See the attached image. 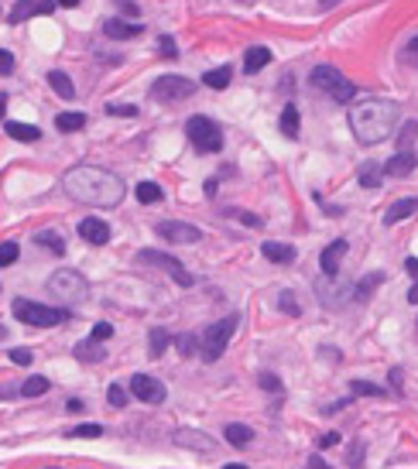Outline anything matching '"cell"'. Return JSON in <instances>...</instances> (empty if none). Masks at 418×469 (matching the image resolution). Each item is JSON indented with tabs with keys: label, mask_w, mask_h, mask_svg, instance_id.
Masks as SVG:
<instances>
[{
	"label": "cell",
	"mask_w": 418,
	"mask_h": 469,
	"mask_svg": "<svg viewBox=\"0 0 418 469\" xmlns=\"http://www.w3.org/2000/svg\"><path fill=\"white\" fill-rule=\"evenodd\" d=\"M62 188L69 192V199H76L82 206L93 209H113L124 203V182L120 175L96 168V165H76L62 175Z\"/></svg>",
	"instance_id": "cell-1"
},
{
	"label": "cell",
	"mask_w": 418,
	"mask_h": 469,
	"mask_svg": "<svg viewBox=\"0 0 418 469\" xmlns=\"http://www.w3.org/2000/svg\"><path fill=\"white\" fill-rule=\"evenodd\" d=\"M398 124V103L394 100H364L350 106V131L360 144H381L388 141Z\"/></svg>",
	"instance_id": "cell-2"
},
{
	"label": "cell",
	"mask_w": 418,
	"mask_h": 469,
	"mask_svg": "<svg viewBox=\"0 0 418 469\" xmlns=\"http://www.w3.org/2000/svg\"><path fill=\"white\" fill-rule=\"evenodd\" d=\"M11 312L18 322H25L31 329H49V326H62L69 312L65 309H52V305H42V302H27V298H18L11 305Z\"/></svg>",
	"instance_id": "cell-3"
},
{
	"label": "cell",
	"mask_w": 418,
	"mask_h": 469,
	"mask_svg": "<svg viewBox=\"0 0 418 469\" xmlns=\"http://www.w3.org/2000/svg\"><path fill=\"white\" fill-rule=\"evenodd\" d=\"M45 288H49V295H52L55 302H65V305H79V302H86V298H89V285H86V278H82L79 271H69V267L55 271Z\"/></svg>",
	"instance_id": "cell-4"
},
{
	"label": "cell",
	"mask_w": 418,
	"mask_h": 469,
	"mask_svg": "<svg viewBox=\"0 0 418 469\" xmlns=\"http://www.w3.org/2000/svg\"><path fill=\"white\" fill-rule=\"evenodd\" d=\"M236 326H240V315H227V319H220V322H213L206 333H203V339H199V353H203V360L206 364H213V360H220L223 356V349H227V342L234 339Z\"/></svg>",
	"instance_id": "cell-5"
},
{
	"label": "cell",
	"mask_w": 418,
	"mask_h": 469,
	"mask_svg": "<svg viewBox=\"0 0 418 469\" xmlns=\"http://www.w3.org/2000/svg\"><path fill=\"white\" fill-rule=\"evenodd\" d=\"M309 82H312L315 89H322V93H329L336 103H350L353 96H357V86L350 82V79L343 76L336 65H315L312 76H309Z\"/></svg>",
	"instance_id": "cell-6"
},
{
	"label": "cell",
	"mask_w": 418,
	"mask_h": 469,
	"mask_svg": "<svg viewBox=\"0 0 418 469\" xmlns=\"http://www.w3.org/2000/svg\"><path fill=\"white\" fill-rule=\"evenodd\" d=\"M185 134H189V141H192V148H196L199 155H216V151L223 148V131H220V124H213L203 113L189 117Z\"/></svg>",
	"instance_id": "cell-7"
},
{
	"label": "cell",
	"mask_w": 418,
	"mask_h": 469,
	"mask_svg": "<svg viewBox=\"0 0 418 469\" xmlns=\"http://www.w3.org/2000/svg\"><path fill=\"white\" fill-rule=\"evenodd\" d=\"M192 93H196V82L185 76H161L151 86V100H158V103H182Z\"/></svg>",
	"instance_id": "cell-8"
},
{
	"label": "cell",
	"mask_w": 418,
	"mask_h": 469,
	"mask_svg": "<svg viewBox=\"0 0 418 469\" xmlns=\"http://www.w3.org/2000/svg\"><path fill=\"white\" fill-rule=\"evenodd\" d=\"M137 264H155V267H165L172 278H175V285L189 288L192 285V274L185 271V264L179 257H172V254H161V250H141L137 254Z\"/></svg>",
	"instance_id": "cell-9"
},
{
	"label": "cell",
	"mask_w": 418,
	"mask_h": 469,
	"mask_svg": "<svg viewBox=\"0 0 418 469\" xmlns=\"http://www.w3.org/2000/svg\"><path fill=\"white\" fill-rule=\"evenodd\" d=\"M158 236H165L168 243H199V240H203V230L192 226V223L165 219V223H158Z\"/></svg>",
	"instance_id": "cell-10"
},
{
	"label": "cell",
	"mask_w": 418,
	"mask_h": 469,
	"mask_svg": "<svg viewBox=\"0 0 418 469\" xmlns=\"http://www.w3.org/2000/svg\"><path fill=\"white\" fill-rule=\"evenodd\" d=\"M131 394L137 401H144V404H161V401H165V384L155 380V377H148V373H134Z\"/></svg>",
	"instance_id": "cell-11"
},
{
	"label": "cell",
	"mask_w": 418,
	"mask_h": 469,
	"mask_svg": "<svg viewBox=\"0 0 418 469\" xmlns=\"http://www.w3.org/2000/svg\"><path fill=\"white\" fill-rule=\"evenodd\" d=\"M346 250H350L346 240H333V243L322 250V257H319V264H322V278H336V274H340V264H343V257H346Z\"/></svg>",
	"instance_id": "cell-12"
},
{
	"label": "cell",
	"mask_w": 418,
	"mask_h": 469,
	"mask_svg": "<svg viewBox=\"0 0 418 469\" xmlns=\"http://www.w3.org/2000/svg\"><path fill=\"white\" fill-rule=\"evenodd\" d=\"M55 0H18L14 11H11V25H21L25 18H34V14H52Z\"/></svg>",
	"instance_id": "cell-13"
},
{
	"label": "cell",
	"mask_w": 418,
	"mask_h": 469,
	"mask_svg": "<svg viewBox=\"0 0 418 469\" xmlns=\"http://www.w3.org/2000/svg\"><path fill=\"white\" fill-rule=\"evenodd\" d=\"M415 165H418V161H415L412 151H398L391 161H384V168H381V172H384L388 179H405V175H412V172H415Z\"/></svg>",
	"instance_id": "cell-14"
},
{
	"label": "cell",
	"mask_w": 418,
	"mask_h": 469,
	"mask_svg": "<svg viewBox=\"0 0 418 469\" xmlns=\"http://www.w3.org/2000/svg\"><path fill=\"white\" fill-rule=\"evenodd\" d=\"M79 236L86 243H93V247H103L106 240H110V226H106L103 219H82L79 223Z\"/></svg>",
	"instance_id": "cell-15"
},
{
	"label": "cell",
	"mask_w": 418,
	"mask_h": 469,
	"mask_svg": "<svg viewBox=\"0 0 418 469\" xmlns=\"http://www.w3.org/2000/svg\"><path fill=\"white\" fill-rule=\"evenodd\" d=\"M175 445H182V449H196V452H213L216 442L203 435V432H192V428H182V432H175Z\"/></svg>",
	"instance_id": "cell-16"
},
{
	"label": "cell",
	"mask_w": 418,
	"mask_h": 469,
	"mask_svg": "<svg viewBox=\"0 0 418 469\" xmlns=\"http://www.w3.org/2000/svg\"><path fill=\"white\" fill-rule=\"evenodd\" d=\"M144 27L141 25H131V21H124V18H110L103 21V34L106 38H117V41H127V38H137Z\"/></svg>",
	"instance_id": "cell-17"
},
{
	"label": "cell",
	"mask_w": 418,
	"mask_h": 469,
	"mask_svg": "<svg viewBox=\"0 0 418 469\" xmlns=\"http://www.w3.org/2000/svg\"><path fill=\"white\" fill-rule=\"evenodd\" d=\"M384 278H388L384 271H370V274H367V278L360 281V285H357V288H350V298H353V302H367V298H370V295H374L377 288L384 285Z\"/></svg>",
	"instance_id": "cell-18"
},
{
	"label": "cell",
	"mask_w": 418,
	"mask_h": 469,
	"mask_svg": "<svg viewBox=\"0 0 418 469\" xmlns=\"http://www.w3.org/2000/svg\"><path fill=\"white\" fill-rule=\"evenodd\" d=\"M267 62H271V49L254 45V49H247V55H243V72H247V76H254V72H261Z\"/></svg>",
	"instance_id": "cell-19"
},
{
	"label": "cell",
	"mask_w": 418,
	"mask_h": 469,
	"mask_svg": "<svg viewBox=\"0 0 418 469\" xmlns=\"http://www.w3.org/2000/svg\"><path fill=\"white\" fill-rule=\"evenodd\" d=\"M261 254L267 257L271 264H291L295 261V247H288V243H278V240H267L261 247Z\"/></svg>",
	"instance_id": "cell-20"
},
{
	"label": "cell",
	"mask_w": 418,
	"mask_h": 469,
	"mask_svg": "<svg viewBox=\"0 0 418 469\" xmlns=\"http://www.w3.org/2000/svg\"><path fill=\"white\" fill-rule=\"evenodd\" d=\"M412 212H418V199H398V203L384 212V226H394V223L408 219Z\"/></svg>",
	"instance_id": "cell-21"
},
{
	"label": "cell",
	"mask_w": 418,
	"mask_h": 469,
	"mask_svg": "<svg viewBox=\"0 0 418 469\" xmlns=\"http://www.w3.org/2000/svg\"><path fill=\"white\" fill-rule=\"evenodd\" d=\"M278 127H281V134L285 137H298V127H302V117H298V106L288 103L285 110H281V120H278Z\"/></svg>",
	"instance_id": "cell-22"
},
{
	"label": "cell",
	"mask_w": 418,
	"mask_h": 469,
	"mask_svg": "<svg viewBox=\"0 0 418 469\" xmlns=\"http://www.w3.org/2000/svg\"><path fill=\"white\" fill-rule=\"evenodd\" d=\"M7 137L25 141V144H34V141L42 137V131H38L34 124H18V120H11V124H7Z\"/></svg>",
	"instance_id": "cell-23"
},
{
	"label": "cell",
	"mask_w": 418,
	"mask_h": 469,
	"mask_svg": "<svg viewBox=\"0 0 418 469\" xmlns=\"http://www.w3.org/2000/svg\"><path fill=\"white\" fill-rule=\"evenodd\" d=\"M49 86H52L62 100H72V96H76V86H72V79L65 76V72H58V69H52V72H49Z\"/></svg>",
	"instance_id": "cell-24"
},
{
	"label": "cell",
	"mask_w": 418,
	"mask_h": 469,
	"mask_svg": "<svg viewBox=\"0 0 418 469\" xmlns=\"http://www.w3.org/2000/svg\"><path fill=\"white\" fill-rule=\"evenodd\" d=\"M227 442L234 445V449H243V445L254 442V428H247V425H227Z\"/></svg>",
	"instance_id": "cell-25"
},
{
	"label": "cell",
	"mask_w": 418,
	"mask_h": 469,
	"mask_svg": "<svg viewBox=\"0 0 418 469\" xmlns=\"http://www.w3.org/2000/svg\"><path fill=\"white\" fill-rule=\"evenodd\" d=\"M134 195H137V203H144V206H155L165 199V192H161V185L158 182H141L134 188Z\"/></svg>",
	"instance_id": "cell-26"
},
{
	"label": "cell",
	"mask_w": 418,
	"mask_h": 469,
	"mask_svg": "<svg viewBox=\"0 0 418 469\" xmlns=\"http://www.w3.org/2000/svg\"><path fill=\"white\" fill-rule=\"evenodd\" d=\"M230 79H234V69L230 65H220V69H209L206 76H203V82H206L209 89H227Z\"/></svg>",
	"instance_id": "cell-27"
},
{
	"label": "cell",
	"mask_w": 418,
	"mask_h": 469,
	"mask_svg": "<svg viewBox=\"0 0 418 469\" xmlns=\"http://www.w3.org/2000/svg\"><path fill=\"white\" fill-rule=\"evenodd\" d=\"M55 127L62 134L82 131V127H86V113H58V117H55Z\"/></svg>",
	"instance_id": "cell-28"
},
{
	"label": "cell",
	"mask_w": 418,
	"mask_h": 469,
	"mask_svg": "<svg viewBox=\"0 0 418 469\" xmlns=\"http://www.w3.org/2000/svg\"><path fill=\"white\" fill-rule=\"evenodd\" d=\"M34 240H38V243H42L45 250H52L55 257H62V254H65V240L55 233V230H42V233L34 236Z\"/></svg>",
	"instance_id": "cell-29"
},
{
	"label": "cell",
	"mask_w": 418,
	"mask_h": 469,
	"mask_svg": "<svg viewBox=\"0 0 418 469\" xmlns=\"http://www.w3.org/2000/svg\"><path fill=\"white\" fill-rule=\"evenodd\" d=\"M49 377H42V373H34V377H27L25 384H21V394L25 397H42V394H49Z\"/></svg>",
	"instance_id": "cell-30"
},
{
	"label": "cell",
	"mask_w": 418,
	"mask_h": 469,
	"mask_svg": "<svg viewBox=\"0 0 418 469\" xmlns=\"http://www.w3.org/2000/svg\"><path fill=\"white\" fill-rule=\"evenodd\" d=\"M76 356L79 360H86V364H100V360H103V349H100L96 339H86V342H79L76 346Z\"/></svg>",
	"instance_id": "cell-31"
},
{
	"label": "cell",
	"mask_w": 418,
	"mask_h": 469,
	"mask_svg": "<svg viewBox=\"0 0 418 469\" xmlns=\"http://www.w3.org/2000/svg\"><path fill=\"white\" fill-rule=\"evenodd\" d=\"M384 387H377V384H370V380H353L350 384V397H384Z\"/></svg>",
	"instance_id": "cell-32"
},
{
	"label": "cell",
	"mask_w": 418,
	"mask_h": 469,
	"mask_svg": "<svg viewBox=\"0 0 418 469\" xmlns=\"http://www.w3.org/2000/svg\"><path fill=\"white\" fill-rule=\"evenodd\" d=\"M381 179H384V172H381L374 161H367L364 168H360V185H364V188H377Z\"/></svg>",
	"instance_id": "cell-33"
},
{
	"label": "cell",
	"mask_w": 418,
	"mask_h": 469,
	"mask_svg": "<svg viewBox=\"0 0 418 469\" xmlns=\"http://www.w3.org/2000/svg\"><path fill=\"white\" fill-rule=\"evenodd\" d=\"M168 342H172V336L165 333V329H151V336H148V346H151V356H161L165 349H168Z\"/></svg>",
	"instance_id": "cell-34"
},
{
	"label": "cell",
	"mask_w": 418,
	"mask_h": 469,
	"mask_svg": "<svg viewBox=\"0 0 418 469\" xmlns=\"http://www.w3.org/2000/svg\"><path fill=\"white\" fill-rule=\"evenodd\" d=\"M278 309L285 315H302V305H298L295 291H281V295H278Z\"/></svg>",
	"instance_id": "cell-35"
},
{
	"label": "cell",
	"mask_w": 418,
	"mask_h": 469,
	"mask_svg": "<svg viewBox=\"0 0 418 469\" xmlns=\"http://www.w3.org/2000/svg\"><path fill=\"white\" fill-rule=\"evenodd\" d=\"M415 134H418V124L415 120H405V127H401V134H398V151H408L412 141H415Z\"/></svg>",
	"instance_id": "cell-36"
},
{
	"label": "cell",
	"mask_w": 418,
	"mask_h": 469,
	"mask_svg": "<svg viewBox=\"0 0 418 469\" xmlns=\"http://www.w3.org/2000/svg\"><path fill=\"white\" fill-rule=\"evenodd\" d=\"M103 435V425H79L69 432V439H100Z\"/></svg>",
	"instance_id": "cell-37"
},
{
	"label": "cell",
	"mask_w": 418,
	"mask_h": 469,
	"mask_svg": "<svg viewBox=\"0 0 418 469\" xmlns=\"http://www.w3.org/2000/svg\"><path fill=\"white\" fill-rule=\"evenodd\" d=\"M18 254H21L18 243H0V267H11V264L18 261Z\"/></svg>",
	"instance_id": "cell-38"
},
{
	"label": "cell",
	"mask_w": 418,
	"mask_h": 469,
	"mask_svg": "<svg viewBox=\"0 0 418 469\" xmlns=\"http://www.w3.org/2000/svg\"><path fill=\"white\" fill-rule=\"evenodd\" d=\"M175 346H179V353H182V356H192V353L199 349V339L189 336V333H182V336L175 339Z\"/></svg>",
	"instance_id": "cell-39"
},
{
	"label": "cell",
	"mask_w": 418,
	"mask_h": 469,
	"mask_svg": "<svg viewBox=\"0 0 418 469\" xmlns=\"http://www.w3.org/2000/svg\"><path fill=\"white\" fill-rule=\"evenodd\" d=\"M110 117H137V106L134 103H106Z\"/></svg>",
	"instance_id": "cell-40"
},
{
	"label": "cell",
	"mask_w": 418,
	"mask_h": 469,
	"mask_svg": "<svg viewBox=\"0 0 418 469\" xmlns=\"http://www.w3.org/2000/svg\"><path fill=\"white\" fill-rule=\"evenodd\" d=\"M106 401H110L113 408H124V404H127V391H124L120 384H113V387L106 391Z\"/></svg>",
	"instance_id": "cell-41"
},
{
	"label": "cell",
	"mask_w": 418,
	"mask_h": 469,
	"mask_svg": "<svg viewBox=\"0 0 418 469\" xmlns=\"http://www.w3.org/2000/svg\"><path fill=\"white\" fill-rule=\"evenodd\" d=\"M158 49H161V55H165V58H179L175 38H168V34H161V38H158Z\"/></svg>",
	"instance_id": "cell-42"
},
{
	"label": "cell",
	"mask_w": 418,
	"mask_h": 469,
	"mask_svg": "<svg viewBox=\"0 0 418 469\" xmlns=\"http://www.w3.org/2000/svg\"><path fill=\"white\" fill-rule=\"evenodd\" d=\"M346 463H350V469H360V463H364V442L360 439L353 442V452H346Z\"/></svg>",
	"instance_id": "cell-43"
},
{
	"label": "cell",
	"mask_w": 418,
	"mask_h": 469,
	"mask_svg": "<svg viewBox=\"0 0 418 469\" xmlns=\"http://www.w3.org/2000/svg\"><path fill=\"white\" fill-rule=\"evenodd\" d=\"M110 336H113V326H110V322H96V326H93V336H89V339H96V342H106Z\"/></svg>",
	"instance_id": "cell-44"
},
{
	"label": "cell",
	"mask_w": 418,
	"mask_h": 469,
	"mask_svg": "<svg viewBox=\"0 0 418 469\" xmlns=\"http://www.w3.org/2000/svg\"><path fill=\"white\" fill-rule=\"evenodd\" d=\"M401 55H405V62H408V65H415V69H418V34L408 41V45H405V52H401Z\"/></svg>",
	"instance_id": "cell-45"
},
{
	"label": "cell",
	"mask_w": 418,
	"mask_h": 469,
	"mask_svg": "<svg viewBox=\"0 0 418 469\" xmlns=\"http://www.w3.org/2000/svg\"><path fill=\"white\" fill-rule=\"evenodd\" d=\"M11 72H14V55L0 49V76H11Z\"/></svg>",
	"instance_id": "cell-46"
},
{
	"label": "cell",
	"mask_w": 418,
	"mask_h": 469,
	"mask_svg": "<svg viewBox=\"0 0 418 469\" xmlns=\"http://www.w3.org/2000/svg\"><path fill=\"white\" fill-rule=\"evenodd\" d=\"M11 360H14L18 366H27L31 360H34V353H31V349H11Z\"/></svg>",
	"instance_id": "cell-47"
},
{
	"label": "cell",
	"mask_w": 418,
	"mask_h": 469,
	"mask_svg": "<svg viewBox=\"0 0 418 469\" xmlns=\"http://www.w3.org/2000/svg\"><path fill=\"white\" fill-rule=\"evenodd\" d=\"M234 216L243 223V226H251V230H261V219H258L254 212H234Z\"/></svg>",
	"instance_id": "cell-48"
},
{
	"label": "cell",
	"mask_w": 418,
	"mask_h": 469,
	"mask_svg": "<svg viewBox=\"0 0 418 469\" xmlns=\"http://www.w3.org/2000/svg\"><path fill=\"white\" fill-rule=\"evenodd\" d=\"M336 442H340V432H326V435H319V439H315L319 449H333Z\"/></svg>",
	"instance_id": "cell-49"
},
{
	"label": "cell",
	"mask_w": 418,
	"mask_h": 469,
	"mask_svg": "<svg viewBox=\"0 0 418 469\" xmlns=\"http://www.w3.org/2000/svg\"><path fill=\"white\" fill-rule=\"evenodd\" d=\"M261 387H264V391H274V394H278V391H281V380H278L274 373H264V377H261Z\"/></svg>",
	"instance_id": "cell-50"
},
{
	"label": "cell",
	"mask_w": 418,
	"mask_h": 469,
	"mask_svg": "<svg viewBox=\"0 0 418 469\" xmlns=\"http://www.w3.org/2000/svg\"><path fill=\"white\" fill-rule=\"evenodd\" d=\"M117 7H120L124 14H131V18H137V4H134V0H117Z\"/></svg>",
	"instance_id": "cell-51"
},
{
	"label": "cell",
	"mask_w": 418,
	"mask_h": 469,
	"mask_svg": "<svg viewBox=\"0 0 418 469\" xmlns=\"http://www.w3.org/2000/svg\"><path fill=\"white\" fill-rule=\"evenodd\" d=\"M305 469H329V466H326V463H322V459H319V456H312V459H309V463H305Z\"/></svg>",
	"instance_id": "cell-52"
},
{
	"label": "cell",
	"mask_w": 418,
	"mask_h": 469,
	"mask_svg": "<svg viewBox=\"0 0 418 469\" xmlns=\"http://www.w3.org/2000/svg\"><path fill=\"white\" fill-rule=\"evenodd\" d=\"M405 271H412L418 278V257H408V261H405Z\"/></svg>",
	"instance_id": "cell-53"
},
{
	"label": "cell",
	"mask_w": 418,
	"mask_h": 469,
	"mask_svg": "<svg viewBox=\"0 0 418 469\" xmlns=\"http://www.w3.org/2000/svg\"><path fill=\"white\" fill-rule=\"evenodd\" d=\"M336 4H340V0H319V7H322V11H333Z\"/></svg>",
	"instance_id": "cell-54"
},
{
	"label": "cell",
	"mask_w": 418,
	"mask_h": 469,
	"mask_svg": "<svg viewBox=\"0 0 418 469\" xmlns=\"http://www.w3.org/2000/svg\"><path fill=\"white\" fill-rule=\"evenodd\" d=\"M58 7H79V0H55Z\"/></svg>",
	"instance_id": "cell-55"
},
{
	"label": "cell",
	"mask_w": 418,
	"mask_h": 469,
	"mask_svg": "<svg viewBox=\"0 0 418 469\" xmlns=\"http://www.w3.org/2000/svg\"><path fill=\"white\" fill-rule=\"evenodd\" d=\"M408 302H418V281H415V288L408 291Z\"/></svg>",
	"instance_id": "cell-56"
},
{
	"label": "cell",
	"mask_w": 418,
	"mask_h": 469,
	"mask_svg": "<svg viewBox=\"0 0 418 469\" xmlns=\"http://www.w3.org/2000/svg\"><path fill=\"white\" fill-rule=\"evenodd\" d=\"M4 110H7V96L0 93V117H4Z\"/></svg>",
	"instance_id": "cell-57"
},
{
	"label": "cell",
	"mask_w": 418,
	"mask_h": 469,
	"mask_svg": "<svg viewBox=\"0 0 418 469\" xmlns=\"http://www.w3.org/2000/svg\"><path fill=\"white\" fill-rule=\"evenodd\" d=\"M223 469H247V466H240V463H230V466H223Z\"/></svg>",
	"instance_id": "cell-58"
},
{
	"label": "cell",
	"mask_w": 418,
	"mask_h": 469,
	"mask_svg": "<svg viewBox=\"0 0 418 469\" xmlns=\"http://www.w3.org/2000/svg\"><path fill=\"white\" fill-rule=\"evenodd\" d=\"M4 336H7V329H4V326H0V339H4Z\"/></svg>",
	"instance_id": "cell-59"
},
{
	"label": "cell",
	"mask_w": 418,
	"mask_h": 469,
	"mask_svg": "<svg viewBox=\"0 0 418 469\" xmlns=\"http://www.w3.org/2000/svg\"><path fill=\"white\" fill-rule=\"evenodd\" d=\"M55 469H58V466H55Z\"/></svg>",
	"instance_id": "cell-60"
}]
</instances>
